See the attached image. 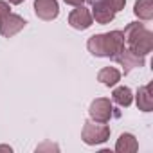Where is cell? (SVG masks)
<instances>
[{
	"instance_id": "obj_1",
	"label": "cell",
	"mask_w": 153,
	"mask_h": 153,
	"mask_svg": "<svg viewBox=\"0 0 153 153\" xmlns=\"http://www.w3.org/2000/svg\"><path fill=\"white\" fill-rule=\"evenodd\" d=\"M124 47L123 31H110L103 34H92L87 42V49L96 58H114Z\"/></svg>"
},
{
	"instance_id": "obj_2",
	"label": "cell",
	"mask_w": 153,
	"mask_h": 153,
	"mask_svg": "<svg viewBox=\"0 0 153 153\" xmlns=\"http://www.w3.org/2000/svg\"><path fill=\"white\" fill-rule=\"evenodd\" d=\"M110 139V126L106 123H96L92 119L85 121L81 128V140L87 146H97Z\"/></svg>"
},
{
	"instance_id": "obj_3",
	"label": "cell",
	"mask_w": 153,
	"mask_h": 153,
	"mask_svg": "<svg viewBox=\"0 0 153 153\" xmlns=\"http://www.w3.org/2000/svg\"><path fill=\"white\" fill-rule=\"evenodd\" d=\"M124 43H128V49L139 56H148L151 51H153V33L149 29H140L135 36L128 38Z\"/></svg>"
},
{
	"instance_id": "obj_4",
	"label": "cell",
	"mask_w": 153,
	"mask_h": 153,
	"mask_svg": "<svg viewBox=\"0 0 153 153\" xmlns=\"http://www.w3.org/2000/svg\"><path fill=\"white\" fill-rule=\"evenodd\" d=\"M88 115L96 123H108L114 115V106L108 97H96L88 106Z\"/></svg>"
},
{
	"instance_id": "obj_5",
	"label": "cell",
	"mask_w": 153,
	"mask_h": 153,
	"mask_svg": "<svg viewBox=\"0 0 153 153\" xmlns=\"http://www.w3.org/2000/svg\"><path fill=\"white\" fill-rule=\"evenodd\" d=\"M112 59L117 61V63L123 67V72H124V74H130L133 68H140V67H144V63H146V58H144V56H139V54L131 52V51L126 49V47H123Z\"/></svg>"
},
{
	"instance_id": "obj_6",
	"label": "cell",
	"mask_w": 153,
	"mask_h": 153,
	"mask_svg": "<svg viewBox=\"0 0 153 153\" xmlns=\"http://www.w3.org/2000/svg\"><path fill=\"white\" fill-rule=\"evenodd\" d=\"M92 24H94L92 13H90L88 7H85V4L72 9L70 15H68V25L76 31H87Z\"/></svg>"
},
{
	"instance_id": "obj_7",
	"label": "cell",
	"mask_w": 153,
	"mask_h": 153,
	"mask_svg": "<svg viewBox=\"0 0 153 153\" xmlns=\"http://www.w3.org/2000/svg\"><path fill=\"white\" fill-rule=\"evenodd\" d=\"M25 18L16 15V13H9L6 18L0 20V34L4 38H13L15 34H18L24 27H25Z\"/></svg>"
},
{
	"instance_id": "obj_8",
	"label": "cell",
	"mask_w": 153,
	"mask_h": 153,
	"mask_svg": "<svg viewBox=\"0 0 153 153\" xmlns=\"http://www.w3.org/2000/svg\"><path fill=\"white\" fill-rule=\"evenodd\" d=\"M34 13L40 20L52 22L59 15V4L58 0H34Z\"/></svg>"
},
{
	"instance_id": "obj_9",
	"label": "cell",
	"mask_w": 153,
	"mask_h": 153,
	"mask_svg": "<svg viewBox=\"0 0 153 153\" xmlns=\"http://www.w3.org/2000/svg\"><path fill=\"white\" fill-rule=\"evenodd\" d=\"M92 18L99 24V25H106L115 18V11L108 6L106 0H92Z\"/></svg>"
},
{
	"instance_id": "obj_10",
	"label": "cell",
	"mask_w": 153,
	"mask_h": 153,
	"mask_svg": "<svg viewBox=\"0 0 153 153\" xmlns=\"http://www.w3.org/2000/svg\"><path fill=\"white\" fill-rule=\"evenodd\" d=\"M137 108L140 112H151L153 110V94H151V85H142L137 88V94L133 96Z\"/></svg>"
},
{
	"instance_id": "obj_11",
	"label": "cell",
	"mask_w": 153,
	"mask_h": 153,
	"mask_svg": "<svg viewBox=\"0 0 153 153\" xmlns=\"http://www.w3.org/2000/svg\"><path fill=\"white\" fill-rule=\"evenodd\" d=\"M121 70L119 68H115V67H103L99 72H97V81L99 83H103L105 87H108V88H112V87H115L119 81H121Z\"/></svg>"
},
{
	"instance_id": "obj_12",
	"label": "cell",
	"mask_w": 153,
	"mask_h": 153,
	"mask_svg": "<svg viewBox=\"0 0 153 153\" xmlns=\"http://www.w3.org/2000/svg\"><path fill=\"white\" fill-rule=\"evenodd\" d=\"M115 151L117 153H135L139 151V140L135 139L133 133H121L115 142Z\"/></svg>"
},
{
	"instance_id": "obj_13",
	"label": "cell",
	"mask_w": 153,
	"mask_h": 153,
	"mask_svg": "<svg viewBox=\"0 0 153 153\" xmlns=\"http://www.w3.org/2000/svg\"><path fill=\"white\" fill-rule=\"evenodd\" d=\"M112 101L117 103L123 108H128L133 103V92H131V88L130 87H124V85L115 87L114 92H112Z\"/></svg>"
},
{
	"instance_id": "obj_14",
	"label": "cell",
	"mask_w": 153,
	"mask_h": 153,
	"mask_svg": "<svg viewBox=\"0 0 153 153\" xmlns=\"http://www.w3.org/2000/svg\"><path fill=\"white\" fill-rule=\"evenodd\" d=\"M133 15L142 22H149L153 18V0H135Z\"/></svg>"
},
{
	"instance_id": "obj_15",
	"label": "cell",
	"mask_w": 153,
	"mask_h": 153,
	"mask_svg": "<svg viewBox=\"0 0 153 153\" xmlns=\"http://www.w3.org/2000/svg\"><path fill=\"white\" fill-rule=\"evenodd\" d=\"M58 149H59V146L54 144V142H51V140H45V142H42V144L36 146V151H58Z\"/></svg>"
},
{
	"instance_id": "obj_16",
	"label": "cell",
	"mask_w": 153,
	"mask_h": 153,
	"mask_svg": "<svg viewBox=\"0 0 153 153\" xmlns=\"http://www.w3.org/2000/svg\"><path fill=\"white\" fill-rule=\"evenodd\" d=\"M106 2H108V6H110L115 13L123 11V9H124V6H126V0H106Z\"/></svg>"
},
{
	"instance_id": "obj_17",
	"label": "cell",
	"mask_w": 153,
	"mask_h": 153,
	"mask_svg": "<svg viewBox=\"0 0 153 153\" xmlns=\"http://www.w3.org/2000/svg\"><path fill=\"white\" fill-rule=\"evenodd\" d=\"M9 13H11V6H9V2H6V0H0V20L6 18Z\"/></svg>"
},
{
	"instance_id": "obj_18",
	"label": "cell",
	"mask_w": 153,
	"mask_h": 153,
	"mask_svg": "<svg viewBox=\"0 0 153 153\" xmlns=\"http://www.w3.org/2000/svg\"><path fill=\"white\" fill-rule=\"evenodd\" d=\"M65 4H68V6H72V7H78V6H83L87 0H63Z\"/></svg>"
},
{
	"instance_id": "obj_19",
	"label": "cell",
	"mask_w": 153,
	"mask_h": 153,
	"mask_svg": "<svg viewBox=\"0 0 153 153\" xmlns=\"http://www.w3.org/2000/svg\"><path fill=\"white\" fill-rule=\"evenodd\" d=\"M9 4H13V6H18V4H22V2H25V0H7Z\"/></svg>"
},
{
	"instance_id": "obj_20",
	"label": "cell",
	"mask_w": 153,
	"mask_h": 153,
	"mask_svg": "<svg viewBox=\"0 0 153 153\" xmlns=\"http://www.w3.org/2000/svg\"><path fill=\"white\" fill-rule=\"evenodd\" d=\"M0 149H4V151H13L11 146H0Z\"/></svg>"
}]
</instances>
